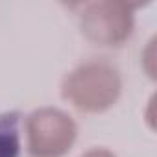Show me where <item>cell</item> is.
<instances>
[{"label":"cell","instance_id":"6da1fadb","mask_svg":"<svg viewBox=\"0 0 157 157\" xmlns=\"http://www.w3.org/2000/svg\"><path fill=\"white\" fill-rule=\"evenodd\" d=\"M122 91L118 70L105 61H87L67 74L61 85L63 98L82 113L98 115L111 109Z\"/></svg>","mask_w":157,"mask_h":157},{"label":"cell","instance_id":"7a4b0ae2","mask_svg":"<svg viewBox=\"0 0 157 157\" xmlns=\"http://www.w3.org/2000/svg\"><path fill=\"white\" fill-rule=\"evenodd\" d=\"M133 6L120 0H100L83 8L80 28L87 41L98 46H122L133 33Z\"/></svg>","mask_w":157,"mask_h":157},{"label":"cell","instance_id":"3957f363","mask_svg":"<svg viewBox=\"0 0 157 157\" xmlns=\"http://www.w3.org/2000/svg\"><path fill=\"white\" fill-rule=\"evenodd\" d=\"M78 137L70 115L56 107L35 109L26 118V144L32 157H63Z\"/></svg>","mask_w":157,"mask_h":157},{"label":"cell","instance_id":"277c9868","mask_svg":"<svg viewBox=\"0 0 157 157\" xmlns=\"http://www.w3.org/2000/svg\"><path fill=\"white\" fill-rule=\"evenodd\" d=\"M21 151V140L15 126L0 122V157H17Z\"/></svg>","mask_w":157,"mask_h":157},{"label":"cell","instance_id":"5b68a950","mask_svg":"<svg viewBox=\"0 0 157 157\" xmlns=\"http://www.w3.org/2000/svg\"><path fill=\"white\" fill-rule=\"evenodd\" d=\"M82 157H117V155L113 151H109L107 148H91Z\"/></svg>","mask_w":157,"mask_h":157}]
</instances>
